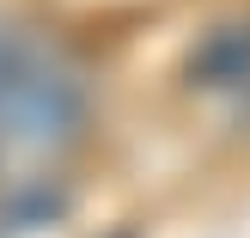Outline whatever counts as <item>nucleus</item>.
<instances>
[{"label":"nucleus","instance_id":"2","mask_svg":"<svg viewBox=\"0 0 250 238\" xmlns=\"http://www.w3.org/2000/svg\"><path fill=\"white\" fill-rule=\"evenodd\" d=\"M195 86H238L250 80V24H220L214 37H202L189 55Z\"/></svg>","mask_w":250,"mask_h":238},{"label":"nucleus","instance_id":"1","mask_svg":"<svg viewBox=\"0 0 250 238\" xmlns=\"http://www.w3.org/2000/svg\"><path fill=\"white\" fill-rule=\"evenodd\" d=\"M85 129V86L49 43L0 19V141L12 147H67Z\"/></svg>","mask_w":250,"mask_h":238}]
</instances>
